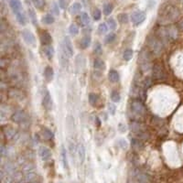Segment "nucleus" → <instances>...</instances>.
<instances>
[{"label": "nucleus", "instance_id": "1", "mask_svg": "<svg viewBox=\"0 0 183 183\" xmlns=\"http://www.w3.org/2000/svg\"><path fill=\"white\" fill-rule=\"evenodd\" d=\"M61 51H62V54L64 56H67V57H73V56L74 51H73V43H72L70 38L65 37L63 39L62 45H61Z\"/></svg>", "mask_w": 183, "mask_h": 183}, {"label": "nucleus", "instance_id": "2", "mask_svg": "<svg viewBox=\"0 0 183 183\" xmlns=\"http://www.w3.org/2000/svg\"><path fill=\"white\" fill-rule=\"evenodd\" d=\"M138 64L144 72H147L150 68V58L147 51H143L138 56Z\"/></svg>", "mask_w": 183, "mask_h": 183}, {"label": "nucleus", "instance_id": "3", "mask_svg": "<svg viewBox=\"0 0 183 183\" xmlns=\"http://www.w3.org/2000/svg\"><path fill=\"white\" fill-rule=\"evenodd\" d=\"M147 18V15L145 12L141 11V10H136L134 11L130 17V19L132 21V23L135 26H139L141 25L142 23L146 20Z\"/></svg>", "mask_w": 183, "mask_h": 183}, {"label": "nucleus", "instance_id": "4", "mask_svg": "<svg viewBox=\"0 0 183 183\" xmlns=\"http://www.w3.org/2000/svg\"><path fill=\"white\" fill-rule=\"evenodd\" d=\"M21 35H22V38L24 39V41L29 45V46H34L36 44V38L34 36V34L29 30V29H24L22 32H21Z\"/></svg>", "mask_w": 183, "mask_h": 183}, {"label": "nucleus", "instance_id": "5", "mask_svg": "<svg viewBox=\"0 0 183 183\" xmlns=\"http://www.w3.org/2000/svg\"><path fill=\"white\" fill-rule=\"evenodd\" d=\"M131 109L133 111V113L136 116H142L145 112V107L144 104L140 102V101H133L131 104Z\"/></svg>", "mask_w": 183, "mask_h": 183}, {"label": "nucleus", "instance_id": "6", "mask_svg": "<svg viewBox=\"0 0 183 183\" xmlns=\"http://www.w3.org/2000/svg\"><path fill=\"white\" fill-rule=\"evenodd\" d=\"M42 104L45 107V109H47V110H51L52 107V99H51V96L49 93V91H46L45 94L43 95Z\"/></svg>", "mask_w": 183, "mask_h": 183}, {"label": "nucleus", "instance_id": "7", "mask_svg": "<svg viewBox=\"0 0 183 183\" xmlns=\"http://www.w3.org/2000/svg\"><path fill=\"white\" fill-rule=\"evenodd\" d=\"M39 156L42 160H44V161H48V160H50L51 158L52 154H51V149L48 148L47 147H41L39 148Z\"/></svg>", "mask_w": 183, "mask_h": 183}, {"label": "nucleus", "instance_id": "8", "mask_svg": "<svg viewBox=\"0 0 183 183\" xmlns=\"http://www.w3.org/2000/svg\"><path fill=\"white\" fill-rule=\"evenodd\" d=\"M9 6L15 15L23 11V8H22V4L20 2V0H10Z\"/></svg>", "mask_w": 183, "mask_h": 183}, {"label": "nucleus", "instance_id": "9", "mask_svg": "<svg viewBox=\"0 0 183 183\" xmlns=\"http://www.w3.org/2000/svg\"><path fill=\"white\" fill-rule=\"evenodd\" d=\"M41 44L44 46H47V45H51V43L52 42V38L51 36V34L47 31H43L40 36H39Z\"/></svg>", "mask_w": 183, "mask_h": 183}, {"label": "nucleus", "instance_id": "10", "mask_svg": "<svg viewBox=\"0 0 183 183\" xmlns=\"http://www.w3.org/2000/svg\"><path fill=\"white\" fill-rule=\"evenodd\" d=\"M44 78L47 82H51L53 77H54V72H53V69L50 66H47L45 68L44 70Z\"/></svg>", "mask_w": 183, "mask_h": 183}, {"label": "nucleus", "instance_id": "11", "mask_svg": "<svg viewBox=\"0 0 183 183\" xmlns=\"http://www.w3.org/2000/svg\"><path fill=\"white\" fill-rule=\"evenodd\" d=\"M77 152H78L80 162L83 163L84 160H85V157H86V151H85V147L82 144H79L78 148H77Z\"/></svg>", "mask_w": 183, "mask_h": 183}, {"label": "nucleus", "instance_id": "12", "mask_svg": "<svg viewBox=\"0 0 183 183\" xmlns=\"http://www.w3.org/2000/svg\"><path fill=\"white\" fill-rule=\"evenodd\" d=\"M91 40H92L91 36L90 35H85L84 37H82V39L80 41V47L82 50L87 49L89 46H90V44H91Z\"/></svg>", "mask_w": 183, "mask_h": 183}, {"label": "nucleus", "instance_id": "13", "mask_svg": "<svg viewBox=\"0 0 183 183\" xmlns=\"http://www.w3.org/2000/svg\"><path fill=\"white\" fill-rule=\"evenodd\" d=\"M108 78L112 82H117L120 79V75L117 71L116 70H110L108 73Z\"/></svg>", "mask_w": 183, "mask_h": 183}, {"label": "nucleus", "instance_id": "14", "mask_svg": "<svg viewBox=\"0 0 183 183\" xmlns=\"http://www.w3.org/2000/svg\"><path fill=\"white\" fill-rule=\"evenodd\" d=\"M43 51L45 53V55L47 56V58L49 60H51L54 56V50L52 48V46L51 45H47V46H45V47L43 48Z\"/></svg>", "mask_w": 183, "mask_h": 183}, {"label": "nucleus", "instance_id": "15", "mask_svg": "<svg viewBox=\"0 0 183 183\" xmlns=\"http://www.w3.org/2000/svg\"><path fill=\"white\" fill-rule=\"evenodd\" d=\"M82 8V4L79 3V2H75V3H73V4L71 6V8H70V13H71L72 15H75V14L81 12Z\"/></svg>", "mask_w": 183, "mask_h": 183}, {"label": "nucleus", "instance_id": "16", "mask_svg": "<svg viewBox=\"0 0 183 183\" xmlns=\"http://www.w3.org/2000/svg\"><path fill=\"white\" fill-rule=\"evenodd\" d=\"M16 17H17V21L19 23L20 25L22 26H25L26 23H27V17H26V15L24 13V11H21L19 12L18 14L16 15Z\"/></svg>", "mask_w": 183, "mask_h": 183}, {"label": "nucleus", "instance_id": "17", "mask_svg": "<svg viewBox=\"0 0 183 183\" xmlns=\"http://www.w3.org/2000/svg\"><path fill=\"white\" fill-rule=\"evenodd\" d=\"M54 21H55V18L51 14H47L42 17V23H44L46 25H51L54 23Z\"/></svg>", "mask_w": 183, "mask_h": 183}, {"label": "nucleus", "instance_id": "18", "mask_svg": "<svg viewBox=\"0 0 183 183\" xmlns=\"http://www.w3.org/2000/svg\"><path fill=\"white\" fill-rule=\"evenodd\" d=\"M80 18H81V22L82 23V25H84V26H88L90 23H91L90 17H89V15L86 12H82L81 14V16H80Z\"/></svg>", "mask_w": 183, "mask_h": 183}, {"label": "nucleus", "instance_id": "19", "mask_svg": "<svg viewBox=\"0 0 183 183\" xmlns=\"http://www.w3.org/2000/svg\"><path fill=\"white\" fill-rule=\"evenodd\" d=\"M41 134H42V136L45 139H52L53 138V133L50 129L46 128V127L42 129Z\"/></svg>", "mask_w": 183, "mask_h": 183}, {"label": "nucleus", "instance_id": "20", "mask_svg": "<svg viewBox=\"0 0 183 183\" xmlns=\"http://www.w3.org/2000/svg\"><path fill=\"white\" fill-rule=\"evenodd\" d=\"M98 102H99V96L96 94H91L89 95V103L93 106H96Z\"/></svg>", "mask_w": 183, "mask_h": 183}, {"label": "nucleus", "instance_id": "21", "mask_svg": "<svg viewBox=\"0 0 183 183\" xmlns=\"http://www.w3.org/2000/svg\"><path fill=\"white\" fill-rule=\"evenodd\" d=\"M12 119H13V121H15V122L20 123V122H22L23 120L25 119V114L23 113L22 112H17V113H16L14 116H13Z\"/></svg>", "mask_w": 183, "mask_h": 183}, {"label": "nucleus", "instance_id": "22", "mask_svg": "<svg viewBox=\"0 0 183 183\" xmlns=\"http://www.w3.org/2000/svg\"><path fill=\"white\" fill-rule=\"evenodd\" d=\"M113 4H111V3H106V4H104V8H103V11H104V14L105 16L110 15V14L113 12Z\"/></svg>", "mask_w": 183, "mask_h": 183}, {"label": "nucleus", "instance_id": "23", "mask_svg": "<svg viewBox=\"0 0 183 183\" xmlns=\"http://www.w3.org/2000/svg\"><path fill=\"white\" fill-rule=\"evenodd\" d=\"M133 55H134V51H133V50H131V49H127V50H126V51H124V53H123V58H124L125 60L129 61V60L133 58Z\"/></svg>", "mask_w": 183, "mask_h": 183}, {"label": "nucleus", "instance_id": "24", "mask_svg": "<svg viewBox=\"0 0 183 183\" xmlns=\"http://www.w3.org/2000/svg\"><path fill=\"white\" fill-rule=\"evenodd\" d=\"M29 19L31 20V22L33 23V25L37 26L38 24V20H37V15L35 13V11L31 8H29Z\"/></svg>", "mask_w": 183, "mask_h": 183}, {"label": "nucleus", "instance_id": "25", "mask_svg": "<svg viewBox=\"0 0 183 183\" xmlns=\"http://www.w3.org/2000/svg\"><path fill=\"white\" fill-rule=\"evenodd\" d=\"M117 19L118 21L121 23V24H126V23L129 21V17L127 16V14L126 13H121L117 16Z\"/></svg>", "mask_w": 183, "mask_h": 183}, {"label": "nucleus", "instance_id": "26", "mask_svg": "<svg viewBox=\"0 0 183 183\" xmlns=\"http://www.w3.org/2000/svg\"><path fill=\"white\" fill-rule=\"evenodd\" d=\"M111 100L113 103H119L120 102L121 95H120V94L118 93V92H116V91L112 92V94H111Z\"/></svg>", "mask_w": 183, "mask_h": 183}, {"label": "nucleus", "instance_id": "27", "mask_svg": "<svg viewBox=\"0 0 183 183\" xmlns=\"http://www.w3.org/2000/svg\"><path fill=\"white\" fill-rule=\"evenodd\" d=\"M109 29V27L107 25V23H101V24L99 25L98 27V31L100 34H104L108 31Z\"/></svg>", "mask_w": 183, "mask_h": 183}, {"label": "nucleus", "instance_id": "28", "mask_svg": "<svg viewBox=\"0 0 183 183\" xmlns=\"http://www.w3.org/2000/svg\"><path fill=\"white\" fill-rule=\"evenodd\" d=\"M61 157H62V163H63V166L65 169H68L69 166H68V160H67V155H66V150L65 148L62 147L61 148Z\"/></svg>", "mask_w": 183, "mask_h": 183}, {"label": "nucleus", "instance_id": "29", "mask_svg": "<svg viewBox=\"0 0 183 183\" xmlns=\"http://www.w3.org/2000/svg\"><path fill=\"white\" fill-rule=\"evenodd\" d=\"M94 68L95 69H103V68H104V62L101 59H95L94 60Z\"/></svg>", "mask_w": 183, "mask_h": 183}, {"label": "nucleus", "instance_id": "30", "mask_svg": "<svg viewBox=\"0 0 183 183\" xmlns=\"http://www.w3.org/2000/svg\"><path fill=\"white\" fill-rule=\"evenodd\" d=\"M106 23H107V25H108V27H109L110 29L113 30V29H116L117 24H116V21L114 20L113 18H108Z\"/></svg>", "mask_w": 183, "mask_h": 183}, {"label": "nucleus", "instance_id": "31", "mask_svg": "<svg viewBox=\"0 0 183 183\" xmlns=\"http://www.w3.org/2000/svg\"><path fill=\"white\" fill-rule=\"evenodd\" d=\"M32 3L35 6V8H37L38 9H42L43 7L45 6L44 0H32Z\"/></svg>", "mask_w": 183, "mask_h": 183}, {"label": "nucleus", "instance_id": "32", "mask_svg": "<svg viewBox=\"0 0 183 183\" xmlns=\"http://www.w3.org/2000/svg\"><path fill=\"white\" fill-rule=\"evenodd\" d=\"M69 31H70V33L73 36H76L79 33V29H78V27L75 24H72L70 26V28H69Z\"/></svg>", "mask_w": 183, "mask_h": 183}, {"label": "nucleus", "instance_id": "33", "mask_svg": "<svg viewBox=\"0 0 183 183\" xmlns=\"http://www.w3.org/2000/svg\"><path fill=\"white\" fill-rule=\"evenodd\" d=\"M101 17H102V12L99 8H95L93 12V17L95 21L101 19Z\"/></svg>", "mask_w": 183, "mask_h": 183}, {"label": "nucleus", "instance_id": "34", "mask_svg": "<svg viewBox=\"0 0 183 183\" xmlns=\"http://www.w3.org/2000/svg\"><path fill=\"white\" fill-rule=\"evenodd\" d=\"M116 34L114 33H109L106 37H105V43H112L113 41H114V39H116Z\"/></svg>", "mask_w": 183, "mask_h": 183}, {"label": "nucleus", "instance_id": "35", "mask_svg": "<svg viewBox=\"0 0 183 183\" xmlns=\"http://www.w3.org/2000/svg\"><path fill=\"white\" fill-rule=\"evenodd\" d=\"M118 146L123 149V150H126V149H127V147H128V143H127V141L126 140V139H119L118 140Z\"/></svg>", "mask_w": 183, "mask_h": 183}, {"label": "nucleus", "instance_id": "36", "mask_svg": "<svg viewBox=\"0 0 183 183\" xmlns=\"http://www.w3.org/2000/svg\"><path fill=\"white\" fill-rule=\"evenodd\" d=\"M58 5L61 9H65L67 8V1H66V0H59Z\"/></svg>", "mask_w": 183, "mask_h": 183}, {"label": "nucleus", "instance_id": "37", "mask_svg": "<svg viewBox=\"0 0 183 183\" xmlns=\"http://www.w3.org/2000/svg\"><path fill=\"white\" fill-rule=\"evenodd\" d=\"M116 106H114V104H109V105H108V111H109V113L111 114H114V113H116Z\"/></svg>", "mask_w": 183, "mask_h": 183}, {"label": "nucleus", "instance_id": "38", "mask_svg": "<svg viewBox=\"0 0 183 183\" xmlns=\"http://www.w3.org/2000/svg\"><path fill=\"white\" fill-rule=\"evenodd\" d=\"M100 51H101V45L99 43H95V52L99 53Z\"/></svg>", "mask_w": 183, "mask_h": 183}, {"label": "nucleus", "instance_id": "39", "mask_svg": "<svg viewBox=\"0 0 183 183\" xmlns=\"http://www.w3.org/2000/svg\"><path fill=\"white\" fill-rule=\"evenodd\" d=\"M59 5L57 4H53V12L55 13V15H59L60 14V11H59Z\"/></svg>", "mask_w": 183, "mask_h": 183}]
</instances>
